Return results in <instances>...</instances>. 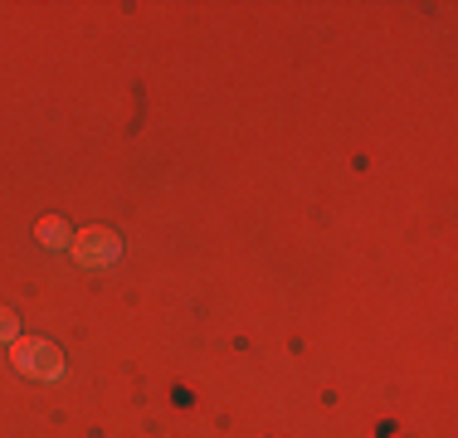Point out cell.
I'll return each instance as SVG.
<instances>
[{
	"instance_id": "obj_1",
	"label": "cell",
	"mask_w": 458,
	"mask_h": 438,
	"mask_svg": "<svg viewBox=\"0 0 458 438\" xmlns=\"http://www.w3.org/2000/svg\"><path fill=\"white\" fill-rule=\"evenodd\" d=\"M10 360H15L20 375L30 380H59L64 375V356L54 341H39V336H20L15 350H10Z\"/></svg>"
},
{
	"instance_id": "obj_2",
	"label": "cell",
	"mask_w": 458,
	"mask_h": 438,
	"mask_svg": "<svg viewBox=\"0 0 458 438\" xmlns=\"http://www.w3.org/2000/svg\"><path fill=\"white\" fill-rule=\"evenodd\" d=\"M69 248L83 268H107V263H117V254H123V239L113 229H79V239Z\"/></svg>"
},
{
	"instance_id": "obj_3",
	"label": "cell",
	"mask_w": 458,
	"mask_h": 438,
	"mask_svg": "<svg viewBox=\"0 0 458 438\" xmlns=\"http://www.w3.org/2000/svg\"><path fill=\"white\" fill-rule=\"evenodd\" d=\"M35 239H39V244H45V248H69V244H73V234H69V224H64V219H59V215H49V219H39V224H35Z\"/></svg>"
},
{
	"instance_id": "obj_4",
	"label": "cell",
	"mask_w": 458,
	"mask_h": 438,
	"mask_svg": "<svg viewBox=\"0 0 458 438\" xmlns=\"http://www.w3.org/2000/svg\"><path fill=\"white\" fill-rule=\"evenodd\" d=\"M15 332H20L15 312H10V307H0V341H15Z\"/></svg>"
}]
</instances>
